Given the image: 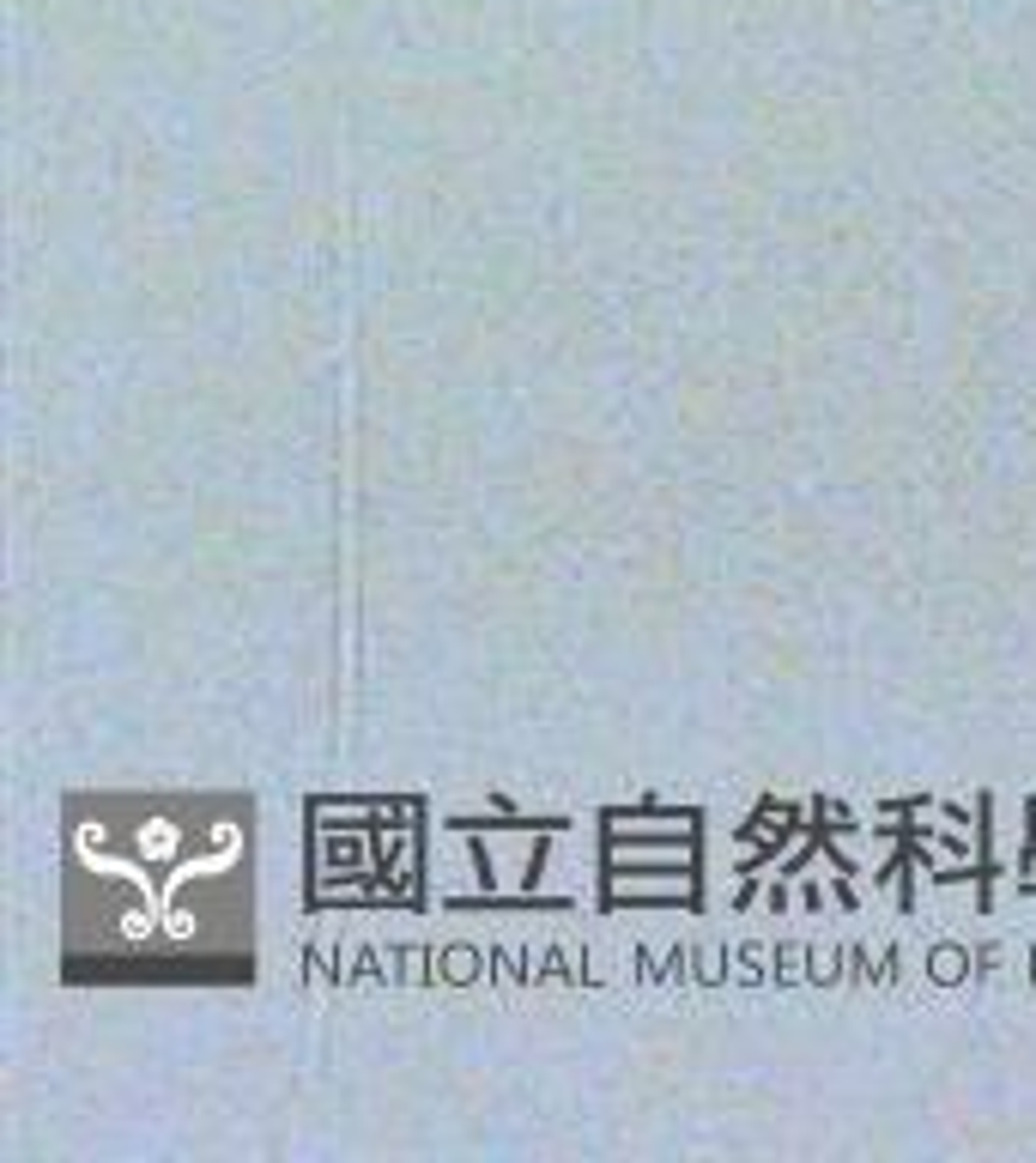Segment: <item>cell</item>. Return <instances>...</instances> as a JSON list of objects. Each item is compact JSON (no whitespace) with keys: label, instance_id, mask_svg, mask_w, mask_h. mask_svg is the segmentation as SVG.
Returning a JSON list of instances; mask_svg holds the SVG:
<instances>
[{"label":"cell","instance_id":"6da1fadb","mask_svg":"<svg viewBox=\"0 0 1036 1163\" xmlns=\"http://www.w3.org/2000/svg\"><path fill=\"white\" fill-rule=\"evenodd\" d=\"M637 861V866H691V848L673 843V848H612V866Z\"/></svg>","mask_w":1036,"mask_h":1163},{"label":"cell","instance_id":"7a4b0ae2","mask_svg":"<svg viewBox=\"0 0 1036 1163\" xmlns=\"http://www.w3.org/2000/svg\"><path fill=\"white\" fill-rule=\"evenodd\" d=\"M631 830H667V837H691V818H619L612 837H631Z\"/></svg>","mask_w":1036,"mask_h":1163}]
</instances>
